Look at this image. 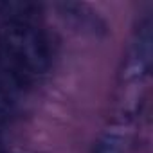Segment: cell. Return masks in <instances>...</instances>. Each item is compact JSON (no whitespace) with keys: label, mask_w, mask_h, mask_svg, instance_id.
<instances>
[{"label":"cell","mask_w":153,"mask_h":153,"mask_svg":"<svg viewBox=\"0 0 153 153\" xmlns=\"http://www.w3.org/2000/svg\"><path fill=\"white\" fill-rule=\"evenodd\" d=\"M119 151H121L119 142H117L115 139H112V137L101 140V142L97 144V149H96V153H119Z\"/></svg>","instance_id":"cell-4"},{"label":"cell","mask_w":153,"mask_h":153,"mask_svg":"<svg viewBox=\"0 0 153 153\" xmlns=\"http://www.w3.org/2000/svg\"><path fill=\"white\" fill-rule=\"evenodd\" d=\"M11 114V101L6 92V88L0 85V123H4Z\"/></svg>","instance_id":"cell-3"},{"label":"cell","mask_w":153,"mask_h":153,"mask_svg":"<svg viewBox=\"0 0 153 153\" xmlns=\"http://www.w3.org/2000/svg\"><path fill=\"white\" fill-rule=\"evenodd\" d=\"M0 52L22 74H43L51 67L49 43L33 24H4Z\"/></svg>","instance_id":"cell-1"},{"label":"cell","mask_w":153,"mask_h":153,"mask_svg":"<svg viewBox=\"0 0 153 153\" xmlns=\"http://www.w3.org/2000/svg\"><path fill=\"white\" fill-rule=\"evenodd\" d=\"M40 13V6L29 0H0V16L6 24H31Z\"/></svg>","instance_id":"cell-2"}]
</instances>
